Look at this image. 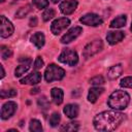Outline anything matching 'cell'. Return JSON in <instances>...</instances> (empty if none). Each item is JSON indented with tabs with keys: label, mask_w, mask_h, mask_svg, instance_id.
I'll use <instances>...</instances> for the list:
<instances>
[{
	"label": "cell",
	"mask_w": 132,
	"mask_h": 132,
	"mask_svg": "<svg viewBox=\"0 0 132 132\" xmlns=\"http://www.w3.org/2000/svg\"><path fill=\"white\" fill-rule=\"evenodd\" d=\"M103 48V42L101 39H96L90 43H88L85 48H84V52H82V56L84 58L88 59L94 55H96L97 53L101 52Z\"/></svg>",
	"instance_id": "obj_4"
},
{
	"label": "cell",
	"mask_w": 132,
	"mask_h": 132,
	"mask_svg": "<svg viewBox=\"0 0 132 132\" xmlns=\"http://www.w3.org/2000/svg\"><path fill=\"white\" fill-rule=\"evenodd\" d=\"M82 32V29L80 27H73L71 29H69L64 35L63 37L61 38V42L64 43V44H67V43H70L71 41H73L74 39H76L80 33Z\"/></svg>",
	"instance_id": "obj_9"
},
{
	"label": "cell",
	"mask_w": 132,
	"mask_h": 132,
	"mask_svg": "<svg viewBox=\"0 0 132 132\" xmlns=\"http://www.w3.org/2000/svg\"><path fill=\"white\" fill-rule=\"evenodd\" d=\"M31 10H32L31 5H30V4H28V5H26V6L21 7V8L15 12V16H16V18H19V19H22V18H24V16L28 15V13H29Z\"/></svg>",
	"instance_id": "obj_23"
},
{
	"label": "cell",
	"mask_w": 132,
	"mask_h": 132,
	"mask_svg": "<svg viewBox=\"0 0 132 132\" xmlns=\"http://www.w3.org/2000/svg\"><path fill=\"white\" fill-rule=\"evenodd\" d=\"M0 69H1V78H3L5 76V71H4V68L2 65H0Z\"/></svg>",
	"instance_id": "obj_34"
},
{
	"label": "cell",
	"mask_w": 132,
	"mask_h": 132,
	"mask_svg": "<svg viewBox=\"0 0 132 132\" xmlns=\"http://www.w3.org/2000/svg\"><path fill=\"white\" fill-rule=\"evenodd\" d=\"M15 1H16V0H15Z\"/></svg>",
	"instance_id": "obj_39"
},
{
	"label": "cell",
	"mask_w": 132,
	"mask_h": 132,
	"mask_svg": "<svg viewBox=\"0 0 132 132\" xmlns=\"http://www.w3.org/2000/svg\"><path fill=\"white\" fill-rule=\"evenodd\" d=\"M60 120H61L60 113L54 112V113L51 116V118H50V125H51L52 127H56V126H58V124L60 123Z\"/></svg>",
	"instance_id": "obj_27"
},
{
	"label": "cell",
	"mask_w": 132,
	"mask_h": 132,
	"mask_svg": "<svg viewBox=\"0 0 132 132\" xmlns=\"http://www.w3.org/2000/svg\"><path fill=\"white\" fill-rule=\"evenodd\" d=\"M55 14H56V12H55V10H54L53 8H47L46 10L43 11V13H42V19H43L44 22H47V21H50L51 19H53V18L55 16Z\"/></svg>",
	"instance_id": "obj_26"
},
{
	"label": "cell",
	"mask_w": 132,
	"mask_h": 132,
	"mask_svg": "<svg viewBox=\"0 0 132 132\" xmlns=\"http://www.w3.org/2000/svg\"><path fill=\"white\" fill-rule=\"evenodd\" d=\"M76 0H65L60 4V10L64 14H71L77 7Z\"/></svg>",
	"instance_id": "obj_12"
},
{
	"label": "cell",
	"mask_w": 132,
	"mask_h": 132,
	"mask_svg": "<svg viewBox=\"0 0 132 132\" xmlns=\"http://www.w3.org/2000/svg\"><path fill=\"white\" fill-rule=\"evenodd\" d=\"M33 4L38 8V9H42L47 7L48 5V0H33Z\"/></svg>",
	"instance_id": "obj_30"
},
{
	"label": "cell",
	"mask_w": 132,
	"mask_h": 132,
	"mask_svg": "<svg viewBox=\"0 0 132 132\" xmlns=\"http://www.w3.org/2000/svg\"><path fill=\"white\" fill-rule=\"evenodd\" d=\"M90 84H92V85H94V86H100V85H103V84H104V78H103L101 75L94 76L93 78L90 79Z\"/></svg>",
	"instance_id": "obj_31"
},
{
	"label": "cell",
	"mask_w": 132,
	"mask_h": 132,
	"mask_svg": "<svg viewBox=\"0 0 132 132\" xmlns=\"http://www.w3.org/2000/svg\"><path fill=\"white\" fill-rule=\"evenodd\" d=\"M7 132H18L16 130H14V129H10V130H8Z\"/></svg>",
	"instance_id": "obj_36"
},
{
	"label": "cell",
	"mask_w": 132,
	"mask_h": 132,
	"mask_svg": "<svg viewBox=\"0 0 132 132\" xmlns=\"http://www.w3.org/2000/svg\"><path fill=\"white\" fill-rule=\"evenodd\" d=\"M51 96L53 99V102L57 105L61 104L63 102V97H64V93L60 88H53L51 91Z\"/></svg>",
	"instance_id": "obj_17"
},
{
	"label": "cell",
	"mask_w": 132,
	"mask_h": 132,
	"mask_svg": "<svg viewBox=\"0 0 132 132\" xmlns=\"http://www.w3.org/2000/svg\"><path fill=\"white\" fill-rule=\"evenodd\" d=\"M1 25H0V36L2 38H7L13 33V25L11 24L10 21H8L4 15L0 16Z\"/></svg>",
	"instance_id": "obj_7"
},
{
	"label": "cell",
	"mask_w": 132,
	"mask_h": 132,
	"mask_svg": "<svg viewBox=\"0 0 132 132\" xmlns=\"http://www.w3.org/2000/svg\"><path fill=\"white\" fill-rule=\"evenodd\" d=\"M16 96V91L15 90H2L0 91V97L2 99H5V98H10V97H14Z\"/></svg>",
	"instance_id": "obj_25"
},
{
	"label": "cell",
	"mask_w": 132,
	"mask_h": 132,
	"mask_svg": "<svg viewBox=\"0 0 132 132\" xmlns=\"http://www.w3.org/2000/svg\"><path fill=\"white\" fill-rule=\"evenodd\" d=\"M120 85L123 88H130V89H132V76H127V77L122 78Z\"/></svg>",
	"instance_id": "obj_28"
},
{
	"label": "cell",
	"mask_w": 132,
	"mask_h": 132,
	"mask_svg": "<svg viewBox=\"0 0 132 132\" xmlns=\"http://www.w3.org/2000/svg\"><path fill=\"white\" fill-rule=\"evenodd\" d=\"M64 75H65L64 69L55 64L48 65L44 72V78L47 82H52L54 80H60L64 77Z\"/></svg>",
	"instance_id": "obj_3"
},
{
	"label": "cell",
	"mask_w": 132,
	"mask_h": 132,
	"mask_svg": "<svg viewBox=\"0 0 132 132\" xmlns=\"http://www.w3.org/2000/svg\"><path fill=\"white\" fill-rule=\"evenodd\" d=\"M104 89L103 88H100L99 86L98 87H93L89 90V94H88V100L89 102L91 103H95L98 99V97L103 93Z\"/></svg>",
	"instance_id": "obj_15"
},
{
	"label": "cell",
	"mask_w": 132,
	"mask_h": 132,
	"mask_svg": "<svg viewBox=\"0 0 132 132\" xmlns=\"http://www.w3.org/2000/svg\"><path fill=\"white\" fill-rule=\"evenodd\" d=\"M123 72V67L121 64H117V65H113L111 66L109 69H108V72H107V76L109 79H116L118 78Z\"/></svg>",
	"instance_id": "obj_19"
},
{
	"label": "cell",
	"mask_w": 132,
	"mask_h": 132,
	"mask_svg": "<svg viewBox=\"0 0 132 132\" xmlns=\"http://www.w3.org/2000/svg\"><path fill=\"white\" fill-rule=\"evenodd\" d=\"M0 53H1V58L3 60H6L7 58H9L11 55H12V52L9 47L5 46V45H1L0 47Z\"/></svg>",
	"instance_id": "obj_24"
},
{
	"label": "cell",
	"mask_w": 132,
	"mask_h": 132,
	"mask_svg": "<svg viewBox=\"0 0 132 132\" xmlns=\"http://www.w3.org/2000/svg\"><path fill=\"white\" fill-rule=\"evenodd\" d=\"M38 91H39V89L38 88H34V89H32L31 90V94H36V93H38Z\"/></svg>",
	"instance_id": "obj_35"
},
{
	"label": "cell",
	"mask_w": 132,
	"mask_h": 132,
	"mask_svg": "<svg viewBox=\"0 0 132 132\" xmlns=\"http://www.w3.org/2000/svg\"><path fill=\"white\" fill-rule=\"evenodd\" d=\"M29 25H30L31 27H35V26L37 25V18H36V16L31 18V19H30V22H29Z\"/></svg>",
	"instance_id": "obj_33"
},
{
	"label": "cell",
	"mask_w": 132,
	"mask_h": 132,
	"mask_svg": "<svg viewBox=\"0 0 132 132\" xmlns=\"http://www.w3.org/2000/svg\"><path fill=\"white\" fill-rule=\"evenodd\" d=\"M15 110H16V103L15 102L8 101V102L4 103L2 108H1V119L2 120L9 119L11 116H13Z\"/></svg>",
	"instance_id": "obj_10"
},
{
	"label": "cell",
	"mask_w": 132,
	"mask_h": 132,
	"mask_svg": "<svg viewBox=\"0 0 132 132\" xmlns=\"http://www.w3.org/2000/svg\"><path fill=\"white\" fill-rule=\"evenodd\" d=\"M80 23H82L84 25L87 26H92V27H96V26H100L103 23V20L101 16H99L96 13H87L85 15H82L79 19Z\"/></svg>",
	"instance_id": "obj_8"
},
{
	"label": "cell",
	"mask_w": 132,
	"mask_h": 132,
	"mask_svg": "<svg viewBox=\"0 0 132 132\" xmlns=\"http://www.w3.org/2000/svg\"><path fill=\"white\" fill-rule=\"evenodd\" d=\"M37 103H38V106H39L41 109H46V108L48 107V105H50L48 100H47V99H46V97H44V96L40 97V98L38 99Z\"/></svg>",
	"instance_id": "obj_29"
},
{
	"label": "cell",
	"mask_w": 132,
	"mask_h": 132,
	"mask_svg": "<svg viewBox=\"0 0 132 132\" xmlns=\"http://www.w3.org/2000/svg\"><path fill=\"white\" fill-rule=\"evenodd\" d=\"M125 120V114L119 111H103L98 113L94 120L93 124L98 131H113L121 123Z\"/></svg>",
	"instance_id": "obj_1"
},
{
	"label": "cell",
	"mask_w": 132,
	"mask_h": 132,
	"mask_svg": "<svg viewBox=\"0 0 132 132\" xmlns=\"http://www.w3.org/2000/svg\"><path fill=\"white\" fill-rule=\"evenodd\" d=\"M42 66H43V60H42L40 57H37L36 60H35V62H34V66H33L34 70H38V69H40Z\"/></svg>",
	"instance_id": "obj_32"
},
{
	"label": "cell",
	"mask_w": 132,
	"mask_h": 132,
	"mask_svg": "<svg viewBox=\"0 0 132 132\" xmlns=\"http://www.w3.org/2000/svg\"><path fill=\"white\" fill-rule=\"evenodd\" d=\"M129 101H130V96L127 92L122 90H117L110 94L107 100V104L110 108L114 110H122L127 107Z\"/></svg>",
	"instance_id": "obj_2"
},
{
	"label": "cell",
	"mask_w": 132,
	"mask_h": 132,
	"mask_svg": "<svg viewBox=\"0 0 132 132\" xmlns=\"http://www.w3.org/2000/svg\"><path fill=\"white\" fill-rule=\"evenodd\" d=\"M21 62V64L15 68L14 70V75L16 77H20L21 75H23L25 72L28 71V69L30 68V65L32 63V60L30 58H21L19 60Z\"/></svg>",
	"instance_id": "obj_11"
},
{
	"label": "cell",
	"mask_w": 132,
	"mask_h": 132,
	"mask_svg": "<svg viewBox=\"0 0 132 132\" xmlns=\"http://www.w3.org/2000/svg\"><path fill=\"white\" fill-rule=\"evenodd\" d=\"M29 129H30V131H32V132H42V126H41V123H40L38 120L33 119V120L30 121Z\"/></svg>",
	"instance_id": "obj_22"
},
{
	"label": "cell",
	"mask_w": 132,
	"mask_h": 132,
	"mask_svg": "<svg viewBox=\"0 0 132 132\" xmlns=\"http://www.w3.org/2000/svg\"><path fill=\"white\" fill-rule=\"evenodd\" d=\"M51 1H52L53 3H58V2H59V1H61V0H51Z\"/></svg>",
	"instance_id": "obj_37"
},
{
	"label": "cell",
	"mask_w": 132,
	"mask_h": 132,
	"mask_svg": "<svg viewBox=\"0 0 132 132\" xmlns=\"http://www.w3.org/2000/svg\"><path fill=\"white\" fill-rule=\"evenodd\" d=\"M79 128V124L77 122H69L62 126L60 128L61 131H67V132H72V131H77Z\"/></svg>",
	"instance_id": "obj_21"
},
{
	"label": "cell",
	"mask_w": 132,
	"mask_h": 132,
	"mask_svg": "<svg viewBox=\"0 0 132 132\" xmlns=\"http://www.w3.org/2000/svg\"><path fill=\"white\" fill-rule=\"evenodd\" d=\"M44 41H45V38H44L43 33H41V32H36L35 34H33L31 36V42L37 48H41L44 45Z\"/></svg>",
	"instance_id": "obj_18"
},
{
	"label": "cell",
	"mask_w": 132,
	"mask_h": 132,
	"mask_svg": "<svg viewBox=\"0 0 132 132\" xmlns=\"http://www.w3.org/2000/svg\"><path fill=\"white\" fill-rule=\"evenodd\" d=\"M127 21V18L125 14H121L119 16H117L116 19H113L110 23V28H122L125 26Z\"/></svg>",
	"instance_id": "obj_20"
},
{
	"label": "cell",
	"mask_w": 132,
	"mask_h": 132,
	"mask_svg": "<svg viewBox=\"0 0 132 132\" xmlns=\"http://www.w3.org/2000/svg\"><path fill=\"white\" fill-rule=\"evenodd\" d=\"M130 30L132 31V23H131V28H130Z\"/></svg>",
	"instance_id": "obj_38"
},
{
	"label": "cell",
	"mask_w": 132,
	"mask_h": 132,
	"mask_svg": "<svg viewBox=\"0 0 132 132\" xmlns=\"http://www.w3.org/2000/svg\"><path fill=\"white\" fill-rule=\"evenodd\" d=\"M58 60L61 63L67 64L69 66H74L78 62V57H77V54L75 51H72L70 48H66L61 53Z\"/></svg>",
	"instance_id": "obj_5"
},
{
	"label": "cell",
	"mask_w": 132,
	"mask_h": 132,
	"mask_svg": "<svg viewBox=\"0 0 132 132\" xmlns=\"http://www.w3.org/2000/svg\"><path fill=\"white\" fill-rule=\"evenodd\" d=\"M124 37H125V34L122 31H110L106 35V40L109 44L113 45V44L122 41V39Z\"/></svg>",
	"instance_id": "obj_13"
},
{
	"label": "cell",
	"mask_w": 132,
	"mask_h": 132,
	"mask_svg": "<svg viewBox=\"0 0 132 132\" xmlns=\"http://www.w3.org/2000/svg\"><path fill=\"white\" fill-rule=\"evenodd\" d=\"M69 25H70L69 19H67V18H60V19H57V20H55V21L52 23V26H51L52 33L55 34V35H59V34L62 33Z\"/></svg>",
	"instance_id": "obj_6"
},
{
	"label": "cell",
	"mask_w": 132,
	"mask_h": 132,
	"mask_svg": "<svg viewBox=\"0 0 132 132\" xmlns=\"http://www.w3.org/2000/svg\"><path fill=\"white\" fill-rule=\"evenodd\" d=\"M64 113L69 118V119H74L78 116V112H79V108H78V105L77 104H67L64 109H63Z\"/></svg>",
	"instance_id": "obj_16"
},
{
	"label": "cell",
	"mask_w": 132,
	"mask_h": 132,
	"mask_svg": "<svg viewBox=\"0 0 132 132\" xmlns=\"http://www.w3.org/2000/svg\"><path fill=\"white\" fill-rule=\"evenodd\" d=\"M41 80V74L39 72H32L30 74H28L27 76H25L24 78L21 79V84H26V85H36L38 82H40Z\"/></svg>",
	"instance_id": "obj_14"
}]
</instances>
